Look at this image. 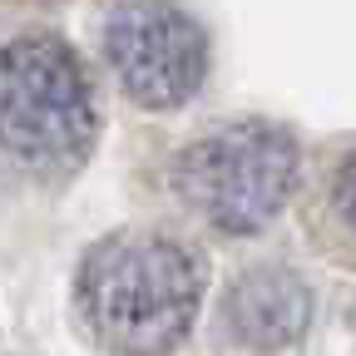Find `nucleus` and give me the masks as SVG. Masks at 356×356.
I'll list each match as a JSON object with an SVG mask.
<instances>
[{
	"instance_id": "1",
	"label": "nucleus",
	"mask_w": 356,
	"mask_h": 356,
	"mask_svg": "<svg viewBox=\"0 0 356 356\" xmlns=\"http://www.w3.org/2000/svg\"><path fill=\"white\" fill-rule=\"evenodd\" d=\"M74 302L104 351L168 356L198 317L203 257L163 233H114L84 252Z\"/></svg>"
},
{
	"instance_id": "2",
	"label": "nucleus",
	"mask_w": 356,
	"mask_h": 356,
	"mask_svg": "<svg viewBox=\"0 0 356 356\" xmlns=\"http://www.w3.org/2000/svg\"><path fill=\"white\" fill-rule=\"evenodd\" d=\"M95 144V89L55 35L0 44V154L30 173H65Z\"/></svg>"
},
{
	"instance_id": "3",
	"label": "nucleus",
	"mask_w": 356,
	"mask_h": 356,
	"mask_svg": "<svg viewBox=\"0 0 356 356\" xmlns=\"http://www.w3.org/2000/svg\"><path fill=\"white\" fill-rule=\"evenodd\" d=\"M297 188L292 134L262 119L218 124L173 159V193L218 233H262Z\"/></svg>"
},
{
	"instance_id": "4",
	"label": "nucleus",
	"mask_w": 356,
	"mask_h": 356,
	"mask_svg": "<svg viewBox=\"0 0 356 356\" xmlns=\"http://www.w3.org/2000/svg\"><path fill=\"white\" fill-rule=\"evenodd\" d=\"M104 60L134 104L178 109L203 89L208 40L178 0H114L104 10Z\"/></svg>"
},
{
	"instance_id": "5",
	"label": "nucleus",
	"mask_w": 356,
	"mask_h": 356,
	"mask_svg": "<svg viewBox=\"0 0 356 356\" xmlns=\"http://www.w3.org/2000/svg\"><path fill=\"white\" fill-rule=\"evenodd\" d=\"M312 312H317V297L302 273H292L287 262H257L228 287L218 327L233 346L252 356H273L307 337Z\"/></svg>"
},
{
	"instance_id": "6",
	"label": "nucleus",
	"mask_w": 356,
	"mask_h": 356,
	"mask_svg": "<svg viewBox=\"0 0 356 356\" xmlns=\"http://www.w3.org/2000/svg\"><path fill=\"white\" fill-rule=\"evenodd\" d=\"M332 203H337V213H341V222L356 233V154L351 159H341V168H337V184H332Z\"/></svg>"
}]
</instances>
